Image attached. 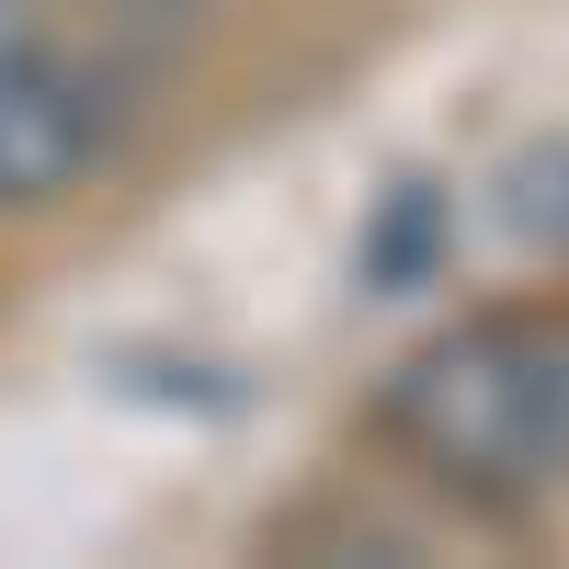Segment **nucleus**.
Here are the masks:
<instances>
[{
	"label": "nucleus",
	"instance_id": "obj_1",
	"mask_svg": "<svg viewBox=\"0 0 569 569\" xmlns=\"http://www.w3.org/2000/svg\"><path fill=\"white\" fill-rule=\"evenodd\" d=\"M376 421L433 490L479 512L558 501L569 490V308H490L433 330L388 376Z\"/></svg>",
	"mask_w": 569,
	"mask_h": 569
},
{
	"label": "nucleus",
	"instance_id": "obj_2",
	"mask_svg": "<svg viewBox=\"0 0 569 569\" xmlns=\"http://www.w3.org/2000/svg\"><path fill=\"white\" fill-rule=\"evenodd\" d=\"M160 0H0V206H58L114 160Z\"/></svg>",
	"mask_w": 569,
	"mask_h": 569
}]
</instances>
